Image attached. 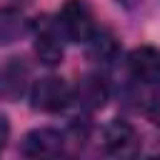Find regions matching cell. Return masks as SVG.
I'll list each match as a JSON object with an SVG mask.
<instances>
[{"label":"cell","mask_w":160,"mask_h":160,"mask_svg":"<svg viewBox=\"0 0 160 160\" xmlns=\"http://www.w3.org/2000/svg\"><path fill=\"white\" fill-rule=\"evenodd\" d=\"M28 30L25 15L15 8H0V42L10 45L15 40H20V35Z\"/></svg>","instance_id":"9c48e42d"},{"label":"cell","mask_w":160,"mask_h":160,"mask_svg":"<svg viewBox=\"0 0 160 160\" xmlns=\"http://www.w3.org/2000/svg\"><path fill=\"white\" fill-rule=\"evenodd\" d=\"M128 68L135 80L140 82H158L160 80V50L152 45H140L130 52Z\"/></svg>","instance_id":"8992f818"},{"label":"cell","mask_w":160,"mask_h":160,"mask_svg":"<svg viewBox=\"0 0 160 160\" xmlns=\"http://www.w3.org/2000/svg\"><path fill=\"white\" fill-rule=\"evenodd\" d=\"M32 35H35V55L42 65L55 68L62 62V40H60V25L48 20V18H38L32 22Z\"/></svg>","instance_id":"3957f363"},{"label":"cell","mask_w":160,"mask_h":160,"mask_svg":"<svg viewBox=\"0 0 160 160\" xmlns=\"http://www.w3.org/2000/svg\"><path fill=\"white\" fill-rule=\"evenodd\" d=\"M102 145L110 155L115 158H130L140 150V140H138V132L130 122L125 120H112L105 132H102Z\"/></svg>","instance_id":"5b68a950"},{"label":"cell","mask_w":160,"mask_h":160,"mask_svg":"<svg viewBox=\"0 0 160 160\" xmlns=\"http://www.w3.org/2000/svg\"><path fill=\"white\" fill-rule=\"evenodd\" d=\"M30 70L20 58H12L2 70H0V98L5 100H18L25 92Z\"/></svg>","instance_id":"52a82bcc"},{"label":"cell","mask_w":160,"mask_h":160,"mask_svg":"<svg viewBox=\"0 0 160 160\" xmlns=\"http://www.w3.org/2000/svg\"><path fill=\"white\" fill-rule=\"evenodd\" d=\"M70 100H72V90L58 75L40 78L30 88V105L32 110H40V112H60L70 105Z\"/></svg>","instance_id":"7a4b0ae2"},{"label":"cell","mask_w":160,"mask_h":160,"mask_svg":"<svg viewBox=\"0 0 160 160\" xmlns=\"http://www.w3.org/2000/svg\"><path fill=\"white\" fill-rule=\"evenodd\" d=\"M72 100H78V105L85 108V110H98L108 100V85L95 75H85L78 82V88L72 92Z\"/></svg>","instance_id":"ba28073f"},{"label":"cell","mask_w":160,"mask_h":160,"mask_svg":"<svg viewBox=\"0 0 160 160\" xmlns=\"http://www.w3.org/2000/svg\"><path fill=\"white\" fill-rule=\"evenodd\" d=\"M145 112H148V118H150L155 125H160V80H158V88H155V90L148 95Z\"/></svg>","instance_id":"8fae6325"},{"label":"cell","mask_w":160,"mask_h":160,"mask_svg":"<svg viewBox=\"0 0 160 160\" xmlns=\"http://www.w3.org/2000/svg\"><path fill=\"white\" fill-rule=\"evenodd\" d=\"M8 140H10V122H8V118L0 112V150L8 145Z\"/></svg>","instance_id":"7c38bea8"},{"label":"cell","mask_w":160,"mask_h":160,"mask_svg":"<svg viewBox=\"0 0 160 160\" xmlns=\"http://www.w3.org/2000/svg\"><path fill=\"white\" fill-rule=\"evenodd\" d=\"M65 135L60 130H52V128H35L30 130L22 142H20V152L25 158H55L62 152L65 148Z\"/></svg>","instance_id":"277c9868"},{"label":"cell","mask_w":160,"mask_h":160,"mask_svg":"<svg viewBox=\"0 0 160 160\" xmlns=\"http://www.w3.org/2000/svg\"><path fill=\"white\" fill-rule=\"evenodd\" d=\"M90 42H92V58H98L102 62H108L118 55V40L110 32H95L90 38Z\"/></svg>","instance_id":"30bf717a"},{"label":"cell","mask_w":160,"mask_h":160,"mask_svg":"<svg viewBox=\"0 0 160 160\" xmlns=\"http://www.w3.org/2000/svg\"><path fill=\"white\" fill-rule=\"evenodd\" d=\"M58 25L70 42H90V38L98 32L95 12L85 0H65L58 15Z\"/></svg>","instance_id":"6da1fadb"}]
</instances>
